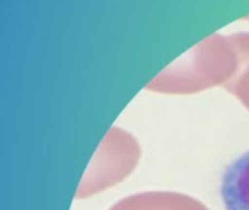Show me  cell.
I'll return each instance as SVG.
<instances>
[{"label": "cell", "instance_id": "1", "mask_svg": "<svg viewBox=\"0 0 249 210\" xmlns=\"http://www.w3.org/2000/svg\"><path fill=\"white\" fill-rule=\"evenodd\" d=\"M220 197L226 210H249V152L226 168Z\"/></svg>", "mask_w": 249, "mask_h": 210}]
</instances>
